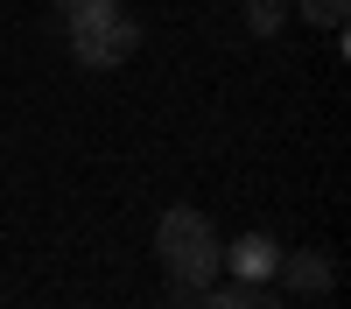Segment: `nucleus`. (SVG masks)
I'll list each match as a JSON object with an SVG mask.
<instances>
[{"label":"nucleus","instance_id":"nucleus-1","mask_svg":"<svg viewBox=\"0 0 351 309\" xmlns=\"http://www.w3.org/2000/svg\"><path fill=\"white\" fill-rule=\"evenodd\" d=\"M155 260H162V274H169V288H176V295H197V288H211V281L225 274L211 218L190 211V204L162 211V225H155Z\"/></svg>","mask_w":351,"mask_h":309},{"label":"nucleus","instance_id":"nucleus-2","mask_svg":"<svg viewBox=\"0 0 351 309\" xmlns=\"http://www.w3.org/2000/svg\"><path fill=\"white\" fill-rule=\"evenodd\" d=\"M64 28H71V56L84 71H120L141 49V21L120 8V0H84V8L64 14Z\"/></svg>","mask_w":351,"mask_h":309},{"label":"nucleus","instance_id":"nucleus-3","mask_svg":"<svg viewBox=\"0 0 351 309\" xmlns=\"http://www.w3.org/2000/svg\"><path fill=\"white\" fill-rule=\"evenodd\" d=\"M274 281H281L288 295H337V260H330V253H316V246H302V253H281Z\"/></svg>","mask_w":351,"mask_h":309},{"label":"nucleus","instance_id":"nucleus-4","mask_svg":"<svg viewBox=\"0 0 351 309\" xmlns=\"http://www.w3.org/2000/svg\"><path fill=\"white\" fill-rule=\"evenodd\" d=\"M218 260L239 274V288H260V281H274V267H281V246L267 239V232H246V239H232V246H218Z\"/></svg>","mask_w":351,"mask_h":309},{"label":"nucleus","instance_id":"nucleus-5","mask_svg":"<svg viewBox=\"0 0 351 309\" xmlns=\"http://www.w3.org/2000/svg\"><path fill=\"white\" fill-rule=\"evenodd\" d=\"M288 8H295L302 21H316V28H330V36H337L344 14H351V0H288Z\"/></svg>","mask_w":351,"mask_h":309},{"label":"nucleus","instance_id":"nucleus-6","mask_svg":"<svg viewBox=\"0 0 351 309\" xmlns=\"http://www.w3.org/2000/svg\"><path fill=\"white\" fill-rule=\"evenodd\" d=\"M281 21H288V0H246V28L253 36H274Z\"/></svg>","mask_w":351,"mask_h":309},{"label":"nucleus","instance_id":"nucleus-7","mask_svg":"<svg viewBox=\"0 0 351 309\" xmlns=\"http://www.w3.org/2000/svg\"><path fill=\"white\" fill-rule=\"evenodd\" d=\"M246 309H288L281 295H260V288H246Z\"/></svg>","mask_w":351,"mask_h":309},{"label":"nucleus","instance_id":"nucleus-8","mask_svg":"<svg viewBox=\"0 0 351 309\" xmlns=\"http://www.w3.org/2000/svg\"><path fill=\"white\" fill-rule=\"evenodd\" d=\"M49 8H56V14H71V8H84V0H49Z\"/></svg>","mask_w":351,"mask_h":309}]
</instances>
